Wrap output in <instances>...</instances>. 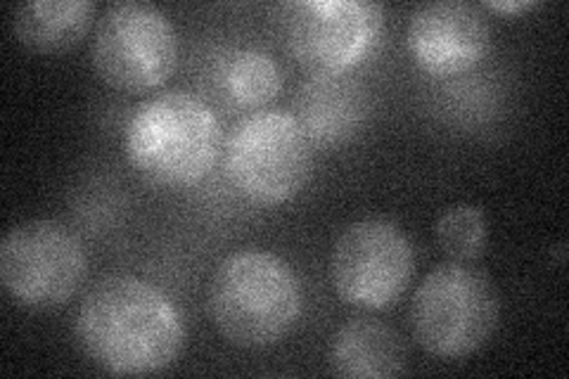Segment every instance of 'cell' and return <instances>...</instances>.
I'll use <instances>...</instances> for the list:
<instances>
[{"mask_svg": "<svg viewBox=\"0 0 569 379\" xmlns=\"http://www.w3.org/2000/svg\"><path fill=\"white\" fill-rule=\"evenodd\" d=\"M77 339L112 375H157L181 356L186 328L176 303L148 280L107 276L86 292Z\"/></svg>", "mask_w": 569, "mask_h": 379, "instance_id": "6da1fadb", "label": "cell"}, {"mask_svg": "<svg viewBox=\"0 0 569 379\" xmlns=\"http://www.w3.org/2000/svg\"><path fill=\"white\" fill-rule=\"evenodd\" d=\"M131 164L167 188L200 183L221 152V123L211 107L186 90L140 102L123 129Z\"/></svg>", "mask_w": 569, "mask_h": 379, "instance_id": "7a4b0ae2", "label": "cell"}, {"mask_svg": "<svg viewBox=\"0 0 569 379\" xmlns=\"http://www.w3.org/2000/svg\"><path fill=\"white\" fill-rule=\"evenodd\" d=\"M209 311L221 337L233 347L269 349L288 337L299 320V280L288 263L269 251H236L211 278Z\"/></svg>", "mask_w": 569, "mask_h": 379, "instance_id": "3957f363", "label": "cell"}, {"mask_svg": "<svg viewBox=\"0 0 569 379\" xmlns=\"http://www.w3.org/2000/svg\"><path fill=\"white\" fill-rule=\"evenodd\" d=\"M501 301L493 282L466 263H441L427 273L411 303L418 345L435 358L472 356L493 337Z\"/></svg>", "mask_w": 569, "mask_h": 379, "instance_id": "277c9868", "label": "cell"}, {"mask_svg": "<svg viewBox=\"0 0 569 379\" xmlns=\"http://www.w3.org/2000/svg\"><path fill=\"white\" fill-rule=\"evenodd\" d=\"M313 142L295 114L259 110L242 117L226 140V173L240 195L276 207L307 186Z\"/></svg>", "mask_w": 569, "mask_h": 379, "instance_id": "5b68a950", "label": "cell"}, {"mask_svg": "<svg viewBox=\"0 0 569 379\" xmlns=\"http://www.w3.org/2000/svg\"><path fill=\"white\" fill-rule=\"evenodd\" d=\"M86 273L81 240L58 221L36 219L14 226L0 245V282L24 309H60L77 297Z\"/></svg>", "mask_w": 569, "mask_h": 379, "instance_id": "8992f818", "label": "cell"}, {"mask_svg": "<svg viewBox=\"0 0 569 379\" xmlns=\"http://www.w3.org/2000/svg\"><path fill=\"white\" fill-rule=\"evenodd\" d=\"M178 39L169 17L148 3H114L98 20L93 64L100 79L121 93H148L169 81Z\"/></svg>", "mask_w": 569, "mask_h": 379, "instance_id": "52a82bcc", "label": "cell"}, {"mask_svg": "<svg viewBox=\"0 0 569 379\" xmlns=\"http://www.w3.org/2000/svg\"><path fill=\"white\" fill-rule=\"evenodd\" d=\"M416 257L403 230L385 219L351 223L330 259L335 292L353 309L387 311L413 280Z\"/></svg>", "mask_w": 569, "mask_h": 379, "instance_id": "ba28073f", "label": "cell"}, {"mask_svg": "<svg viewBox=\"0 0 569 379\" xmlns=\"http://www.w3.org/2000/svg\"><path fill=\"white\" fill-rule=\"evenodd\" d=\"M385 10L370 0H305L288 12V46L316 77H337L376 50Z\"/></svg>", "mask_w": 569, "mask_h": 379, "instance_id": "9c48e42d", "label": "cell"}, {"mask_svg": "<svg viewBox=\"0 0 569 379\" xmlns=\"http://www.w3.org/2000/svg\"><path fill=\"white\" fill-rule=\"evenodd\" d=\"M406 43L422 71L447 79L487 58L491 29L475 6L460 0H437L413 12L406 29Z\"/></svg>", "mask_w": 569, "mask_h": 379, "instance_id": "30bf717a", "label": "cell"}, {"mask_svg": "<svg viewBox=\"0 0 569 379\" xmlns=\"http://www.w3.org/2000/svg\"><path fill=\"white\" fill-rule=\"evenodd\" d=\"M403 339L389 325L372 318H353L330 341V366L347 379L399 377L406 370Z\"/></svg>", "mask_w": 569, "mask_h": 379, "instance_id": "8fae6325", "label": "cell"}, {"mask_svg": "<svg viewBox=\"0 0 569 379\" xmlns=\"http://www.w3.org/2000/svg\"><path fill=\"white\" fill-rule=\"evenodd\" d=\"M297 121L316 146H335L351 138L366 117L363 88L337 77H313L299 88Z\"/></svg>", "mask_w": 569, "mask_h": 379, "instance_id": "7c38bea8", "label": "cell"}, {"mask_svg": "<svg viewBox=\"0 0 569 379\" xmlns=\"http://www.w3.org/2000/svg\"><path fill=\"white\" fill-rule=\"evenodd\" d=\"M96 6L91 0H31L12 12L17 41L41 56H58L91 31Z\"/></svg>", "mask_w": 569, "mask_h": 379, "instance_id": "4fadbf2b", "label": "cell"}, {"mask_svg": "<svg viewBox=\"0 0 569 379\" xmlns=\"http://www.w3.org/2000/svg\"><path fill=\"white\" fill-rule=\"evenodd\" d=\"M226 90L240 104L261 107L280 93V69L271 56L261 50H238L226 62Z\"/></svg>", "mask_w": 569, "mask_h": 379, "instance_id": "5bb4252c", "label": "cell"}, {"mask_svg": "<svg viewBox=\"0 0 569 379\" xmlns=\"http://www.w3.org/2000/svg\"><path fill=\"white\" fill-rule=\"evenodd\" d=\"M437 242L453 263H470L487 247V216L475 205H458L437 221Z\"/></svg>", "mask_w": 569, "mask_h": 379, "instance_id": "9a60e30c", "label": "cell"}, {"mask_svg": "<svg viewBox=\"0 0 569 379\" xmlns=\"http://www.w3.org/2000/svg\"><path fill=\"white\" fill-rule=\"evenodd\" d=\"M489 8L498 10V12H525V10L533 8V3H531V0H512V3H510V0H503V3H501V0H491Z\"/></svg>", "mask_w": 569, "mask_h": 379, "instance_id": "2e32d148", "label": "cell"}]
</instances>
